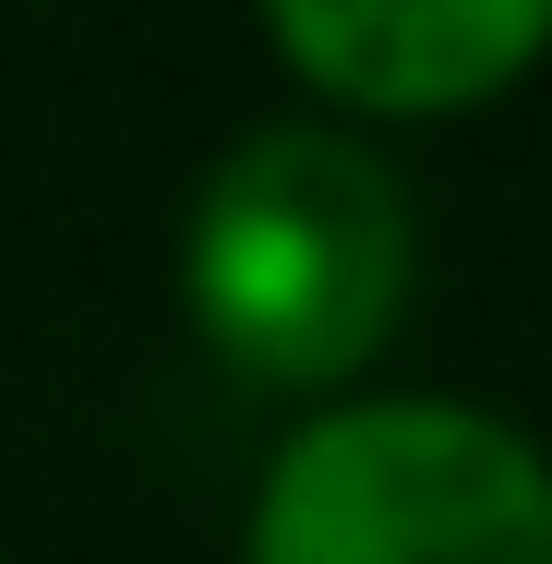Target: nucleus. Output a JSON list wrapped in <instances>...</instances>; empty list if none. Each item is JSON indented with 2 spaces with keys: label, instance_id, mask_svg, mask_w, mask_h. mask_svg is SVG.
Here are the masks:
<instances>
[{
  "label": "nucleus",
  "instance_id": "obj_1",
  "mask_svg": "<svg viewBox=\"0 0 552 564\" xmlns=\"http://www.w3.org/2000/svg\"><path fill=\"white\" fill-rule=\"evenodd\" d=\"M421 289V205L385 144L336 120H252L181 217V313L228 372L336 397L372 372Z\"/></svg>",
  "mask_w": 552,
  "mask_h": 564
},
{
  "label": "nucleus",
  "instance_id": "obj_2",
  "mask_svg": "<svg viewBox=\"0 0 552 564\" xmlns=\"http://www.w3.org/2000/svg\"><path fill=\"white\" fill-rule=\"evenodd\" d=\"M240 564H552V456L468 397H336L264 456Z\"/></svg>",
  "mask_w": 552,
  "mask_h": 564
},
{
  "label": "nucleus",
  "instance_id": "obj_3",
  "mask_svg": "<svg viewBox=\"0 0 552 564\" xmlns=\"http://www.w3.org/2000/svg\"><path fill=\"white\" fill-rule=\"evenodd\" d=\"M277 61L360 120H444L552 48V0H264Z\"/></svg>",
  "mask_w": 552,
  "mask_h": 564
}]
</instances>
